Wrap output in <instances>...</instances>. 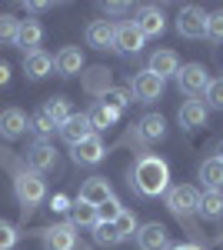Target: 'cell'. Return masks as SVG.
Listing matches in <instances>:
<instances>
[{
	"mask_svg": "<svg viewBox=\"0 0 223 250\" xmlns=\"http://www.w3.org/2000/svg\"><path fill=\"white\" fill-rule=\"evenodd\" d=\"M197 213H203V217H210V220L223 217V190L200 193V207H197Z\"/></svg>",
	"mask_w": 223,
	"mask_h": 250,
	"instance_id": "cell-28",
	"label": "cell"
},
{
	"mask_svg": "<svg viewBox=\"0 0 223 250\" xmlns=\"http://www.w3.org/2000/svg\"><path fill=\"white\" fill-rule=\"evenodd\" d=\"M54 127H57V124H54V120H50L47 114H43V110H40V114L34 117V130H37V134L47 137V134H54Z\"/></svg>",
	"mask_w": 223,
	"mask_h": 250,
	"instance_id": "cell-37",
	"label": "cell"
},
{
	"mask_svg": "<svg viewBox=\"0 0 223 250\" xmlns=\"http://www.w3.org/2000/svg\"><path fill=\"white\" fill-rule=\"evenodd\" d=\"M163 134H167L163 114H147L140 120V137H143V140H163Z\"/></svg>",
	"mask_w": 223,
	"mask_h": 250,
	"instance_id": "cell-27",
	"label": "cell"
},
{
	"mask_svg": "<svg viewBox=\"0 0 223 250\" xmlns=\"http://www.w3.org/2000/svg\"><path fill=\"white\" fill-rule=\"evenodd\" d=\"M113 34H117V27L110 20H93L87 27V43L93 50H107V47H113Z\"/></svg>",
	"mask_w": 223,
	"mask_h": 250,
	"instance_id": "cell-18",
	"label": "cell"
},
{
	"mask_svg": "<svg viewBox=\"0 0 223 250\" xmlns=\"http://www.w3.org/2000/svg\"><path fill=\"white\" fill-rule=\"evenodd\" d=\"M206 40H223V10L206 14Z\"/></svg>",
	"mask_w": 223,
	"mask_h": 250,
	"instance_id": "cell-34",
	"label": "cell"
},
{
	"mask_svg": "<svg viewBox=\"0 0 223 250\" xmlns=\"http://www.w3.org/2000/svg\"><path fill=\"white\" fill-rule=\"evenodd\" d=\"M143 34H140V27L127 20V23H117V34H113V50H120V54H140L143 50Z\"/></svg>",
	"mask_w": 223,
	"mask_h": 250,
	"instance_id": "cell-6",
	"label": "cell"
},
{
	"mask_svg": "<svg viewBox=\"0 0 223 250\" xmlns=\"http://www.w3.org/2000/svg\"><path fill=\"white\" fill-rule=\"evenodd\" d=\"M93 134V127H90V120H87V114H74L63 127H60V137L74 147V144H80V140H87V137Z\"/></svg>",
	"mask_w": 223,
	"mask_h": 250,
	"instance_id": "cell-19",
	"label": "cell"
},
{
	"mask_svg": "<svg viewBox=\"0 0 223 250\" xmlns=\"http://www.w3.org/2000/svg\"><path fill=\"white\" fill-rule=\"evenodd\" d=\"M50 210L54 213H70V200H67L63 193H57L54 200H50Z\"/></svg>",
	"mask_w": 223,
	"mask_h": 250,
	"instance_id": "cell-38",
	"label": "cell"
},
{
	"mask_svg": "<svg viewBox=\"0 0 223 250\" xmlns=\"http://www.w3.org/2000/svg\"><path fill=\"white\" fill-rule=\"evenodd\" d=\"M23 7H27V10H30V14H34V10H47V7H50V3H23Z\"/></svg>",
	"mask_w": 223,
	"mask_h": 250,
	"instance_id": "cell-41",
	"label": "cell"
},
{
	"mask_svg": "<svg viewBox=\"0 0 223 250\" xmlns=\"http://www.w3.org/2000/svg\"><path fill=\"white\" fill-rule=\"evenodd\" d=\"M177 83H180V90L186 97H197L206 90V83H210V74H206L203 63H186L177 70Z\"/></svg>",
	"mask_w": 223,
	"mask_h": 250,
	"instance_id": "cell-5",
	"label": "cell"
},
{
	"mask_svg": "<svg viewBox=\"0 0 223 250\" xmlns=\"http://www.w3.org/2000/svg\"><path fill=\"white\" fill-rule=\"evenodd\" d=\"M80 83H83V90L90 97H103L107 90L113 87V74L107 70V67H83V74H80Z\"/></svg>",
	"mask_w": 223,
	"mask_h": 250,
	"instance_id": "cell-8",
	"label": "cell"
},
{
	"mask_svg": "<svg viewBox=\"0 0 223 250\" xmlns=\"http://www.w3.org/2000/svg\"><path fill=\"white\" fill-rule=\"evenodd\" d=\"M130 100H133V90H123V87H110L107 94L100 97V104L107 107V110H113V114L120 117L127 107H130Z\"/></svg>",
	"mask_w": 223,
	"mask_h": 250,
	"instance_id": "cell-23",
	"label": "cell"
},
{
	"mask_svg": "<svg viewBox=\"0 0 223 250\" xmlns=\"http://www.w3.org/2000/svg\"><path fill=\"white\" fill-rule=\"evenodd\" d=\"M17 27H20L17 17L0 14V43H17Z\"/></svg>",
	"mask_w": 223,
	"mask_h": 250,
	"instance_id": "cell-32",
	"label": "cell"
},
{
	"mask_svg": "<svg viewBox=\"0 0 223 250\" xmlns=\"http://www.w3.org/2000/svg\"><path fill=\"white\" fill-rule=\"evenodd\" d=\"M133 23L140 27L143 37H160V34L167 30V20H163V10H160V7H143Z\"/></svg>",
	"mask_w": 223,
	"mask_h": 250,
	"instance_id": "cell-15",
	"label": "cell"
},
{
	"mask_svg": "<svg viewBox=\"0 0 223 250\" xmlns=\"http://www.w3.org/2000/svg\"><path fill=\"white\" fill-rule=\"evenodd\" d=\"M177 30H180V37H206V10L203 7H183L180 14H177Z\"/></svg>",
	"mask_w": 223,
	"mask_h": 250,
	"instance_id": "cell-4",
	"label": "cell"
},
{
	"mask_svg": "<svg viewBox=\"0 0 223 250\" xmlns=\"http://www.w3.org/2000/svg\"><path fill=\"white\" fill-rule=\"evenodd\" d=\"M43 114L54 120L57 127H63L70 117H74V110H70V104H67V97H50L47 104H43Z\"/></svg>",
	"mask_w": 223,
	"mask_h": 250,
	"instance_id": "cell-26",
	"label": "cell"
},
{
	"mask_svg": "<svg viewBox=\"0 0 223 250\" xmlns=\"http://www.w3.org/2000/svg\"><path fill=\"white\" fill-rule=\"evenodd\" d=\"M213 157H217V160H223V140H217V154H213Z\"/></svg>",
	"mask_w": 223,
	"mask_h": 250,
	"instance_id": "cell-42",
	"label": "cell"
},
{
	"mask_svg": "<svg viewBox=\"0 0 223 250\" xmlns=\"http://www.w3.org/2000/svg\"><path fill=\"white\" fill-rule=\"evenodd\" d=\"M87 120H90L93 130H107V127H113V124H117V114H113V110H107L103 104H93L90 110H87Z\"/></svg>",
	"mask_w": 223,
	"mask_h": 250,
	"instance_id": "cell-29",
	"label": "cell"
},
{
	"mask_svg": "<svg viewBox=\"0 0 223 250\" xmlns=\"http://www.w3.org/2000/svg\"><path fill=\"white\" fill-rule=\"evenodd\" d=\"M120 210H123V207H120V200L113 197V200H107V204H103V207H97V217H100L103 224H113V220H117V213H120Z\"/></svg>",
	"mask_w": 223,
	"mask_h": 250,
	"instance_id": "cell-35",
	"label": "cell"
},
{
	"mask_svg": "<svg viewBox=\"0 0 223 250\" xmlns=\"http://www.w3.org/2000/svg\"><path fill=\"white\" fill-rule=\"evenodd\" d=\"M14 244H17V227L7 224V220H0V250H10Z\"/></svg>",
	"mask_w": 223,
	"mask_h": 250,
	"instance_id": "cell-36",
	"label": "cell"
},
{
	"mask_svg": "<svg viewBox=\"0 0 223 250\" xmlns=\"http://www.w3.org/2000/svg\"><path fill=\"white\" fill-rule=\"evenodd\" d=\"M100 7H103L107 14H127V10H130V3H100Z\"/></svg>",
	"mask_w": 223,
	"mask_h": 250,
	"instance_id": "cell-39",
	"label": "cell"
},
{
	"mask_svg": "<svg viewBox=\"0 0 223 250\" xmlns=\"http://www.w3.org/2000/svg\"><path fill=\"white\" fill-rule=\"evenodd\" d=\"M70 224H74V227H97V224H100L97 207L83 204V200H74V204H70Z\"/></svg>",
	"mask_w": 223,
	"mask_h": 250,
	"instance_id": "cell-24",
	"label": "cell"
},
{
	"mask_svg": "<svg viewBox=\"0 0 223 250\" xmlns=\"http://www.w3.org/2000/svg\"><path fill=\"white\" fill-rule=\"evenodd\" d=\"M77 200H83V204H90V207H103L107 200H113L110 180H107V177H90V180H83Z\"/></svg>",
	"mask_w": 223,
	"mask_h": 250,
	"instance_id": "cell-10",
	"label": "cell"
},
{
	"mask_svg": "<svg viewBox=\"0 0 223 250\" xmlns=\"http://www.w3.org/2000/svg\"><path fill=\"white\" fill-rule=\"evenodd\" d=\"M203 97H206V110H210V107H213V110H223V77L210 80L206 90H203Z\"/></svg>",
	"mask_w": 223,
	"mask_h": 250,
	"instance_id": "cell-31",
	"label": "cell"
},
{
	"mask_svg": "<svg viewBox=\"0 0 223 250\" xmlns=\"http://www.w3.org/2000/svg\"><path fill=\"white\" fill-rule=\"evenodd\" d=\"M167 207L177 213L180 220H186V217H193L197 207H200V193H197V187H190V184H177V187L167 193Z\"/></svg>",
	"mask_w": 223,
	"mask_h": 250,
	"instance_id": "cell-3",
	"label": "cell"
},
{
	"mask_svg": "<svg viewBox=\"0 0 223 250\" xmlns=\"http://www.w3.org/2000/svg\"><path fill=\"white\" fill-rule=\"evenodd\" d=\"M43 247L47 250H74L77 247V227L74 224H57V227H47L40 233Z\"/></svg>",
	"mask_w": 223,
	"mask_h": 250,
	"instance_id": "cell-7",
	"label": "cell"
},
{
	"mask_svg": "<svg viewBox=\"0 0 223 250\" xmlns=\"http://www.w3.org/2000/svg\"><path fill=\"white\" fill-rule=\"evenodd\" d=\"M130 177H133L130 184L143 193V197H160V193L170 187V167H167V160H160V157H153V154L140 157Z\"/></svg>",
	"mask_w": 223,
	"mask_h": 250,
	"instance_id": "cell-1",
	"label": "cell"
},
{
	"mask_svg": "<svg viewBox=\"0 0 223 250\" xmlns=\"http://www.w3.org/2000/svg\"><path fill=\"white\" fill-rule=\"evenodd\" d=\"M103 154H107V147H103V140H100L97 134H90L87 140L74 144V160L77 164H100Z\"/></svg>",
	"mask_w": 223,
	"mask_h": 250,
	"instance_id": "cell-16",
	"label": "cell"
},
{
	"mask_svg": "<svg viewBox=\"0 0 223 250\" xmlns=\"http://www.w3.org/2000/svg\"><path fill=\"white\" fill-rule=\"evenodd\" d=\"M113 227H117V233L120 237H130V233H137V217H133V210H123L117 213V220H113Z\"/></svg>",
	"mask_w": 223,
	"mask_h": 250,
	"instance_id": "cell-33",
	"label": "cell"
},
{
	"mask_svg": "<svg viewBox=\"0 0 223 250\" xmlns=\"http://www.w3.org/2000/svg\"><path fill=\"white\" fill-rule=\"evenodd\" d=\"M50 70H54V57H50L47 50L37 47V50H27V54H23V74H27L30 80L47 77Z\"/></svg>",
	"mask_w": 223,
	"mask_h": 250,
	"instance_id": "cell-14",
	"label": "cell"
},
{
	"mask_svg": "<svg viewBox=\"0 0 223 250\" xmlns=\"http://www.w3.org/2000/svg\"><path fill=\"white\" fill-rule=\"evenodd\" d=\"M173 250H200L197 244H180V247H173Z\"/></svg>",
	"mask_w": 223,
	"mask_h": 250,
	"instance_id": "cell-43",
	"label": "cell"
},
{
	"mask_svg": "<svg viewBox=\"0 0 223 250\" xmlns=\"http://www.w3.org/2000/svg\"><path fill=\"white\" fill-rule=\"evenodd\" d=\"M54 70L60 77H77V74H83V54H80V47H63L54 57Z\"/></svg>",
	"mask_w": 223,
	"mask_h": 250,
	"instance_id": "cell-13",
	"label": "cell"
},
{
	"mask_svg": "<svg viewBox=\"0 0 223 250\" xmlns=\"http://www.w3.org/2000/svg\"><path fill=\"white\" fill-rule=\"evenodd\" d=\"M150 74H157L160 80H167V77H177V70H180V57L173 54V50H157L153 57H150V67H147Z\"/></svg>",
	"mask_w": 223,
	"mask_h": 250,
	"instance_id": "cell-17",
	"label": "cell"
},
{
	"mask_svg": "<svg viewBox=\"0 0 223 250\" xmlns=\"http://www.w3.org/2000/svg\"><path fill=\"white\" fill-rule=\"evenodd\" d=\"M23 130H27V114L17 110V107H7L0 114V134L7 137V140H17Z\"/></svg>",
	"mask_w": 223,
	"mask_h": 250,
	"instance_id": "cell-20",
	"label": "cell"
},
{
	"mask_svg": "<svg viewBox=\"0 0 223 250\" xmlns=\"http://www.w3.org/2000/svg\"><path fill=\"white\" fill-rule=\"evenodd\" d=\"M7 80H10V67H7V63H3V60H0V87H3V83H7Z\"/></svg>",
	"mask_w": 223,
	"mask_h": 250,
	"instance_id": "cell-40",
	"label": "cell"
},
{
	"mask_svg": "<svg viewBox=\"0 0 223 250\" xmlns=\"http://www.w3.org/2000/svg\"><path fill=\"white\" fill-rule=\"evenodd\" d=\"M14 190H17V200H20V210H23V217L37 207L40 200L47 197V184H43V177L34 170H23L17 173V180H14Z\"/></svg>",
	"mask_w": 223,
	"mask_h": 250,
	"instance_id": "cell-2",
	"label": "cell"
},
{
	"mask_svg": "<svg viewBox=\"0 0 223 250\" xmlns=\"http://www.w3.org/2000/svg\"><path fill=\"white\" fill-rule=\"evenodd\" d=\"M200 180H203L206 190H223V160L206 157L203 164H200Z\"/></svg>",
	"mask_w": 223,
	"mask_h": 250,
	"instance_id": "cell-22",
	"label": "cell"
},
{
	"mask_svg": "<svg viewBox=\"0 0 223 250\" xmlns=\"http://www.w3.org/2000/svg\"><path fill=\"white\" fill-rule=\"evenodd\" d=\"M27 167L34 173H43L47 170H54L57 167V150H54V144H47V140H37L30 150H27Z\"/></svg>",
	"mask_w": 223,
	"mask_h": 250,
	"instance_id": "cell-9",
	"label": "cell"
},
{
	"mask_svg": "<svg viewBox=\"0 0 223 250\" xmlns=\"http://www.w3.org/2000/svg\"><path fill=\"white\" fill-rule=\"evenodd\" d=\"M167 227L163 224H143V227H137V247L140 250H167Z\"/></svg>",
	"mask_w": 223,
	"mask_h": 250,
	"instance_id": "cell-11",
	"label": "cell"
},
{
	"mask_svg": "<svg viewBox=\"0 0 223 250\" xmlns=\"http://www.w3.org/2000/svg\"><path fill=\"white\" fill-rule=\"evenodd\" d=\"M206 104H200V100H186L183 107H180V124H183V130H197V127H203L206 124Z\"/></svg>",
	"mask_w": 223,
	"mask_h": 250,
	"instance_id": "cell-21",
	"label": "cell"
},
{
	"mask_svg": "<svg viewBox=\"0 0 223 250\" xmlns=\"http://www.w3.org/2000/svg\"><path fill=\"white\" fill-rule=\"evenodd\" d=\"M40 40H43V27H40L37 20H20V27H17V43H20V47L37 50Z\"/></svg>",
	"mask_w": 223,
	"mask_h": 250,
	"instance_id": "cell-25",
	"label": "cell"
},
{
	"mask_svg": "<svg viewBox=\"0 0 223 250\" xmlns=\"http://www.w3.org/2000/svg\"><path fill=\"white\" fill-rule=\"evenodd\" d=\"M93 237H97V244H107V247H117V244L123 240V237L117 233V227H113V224H103V220L93 227Z\"/></svg>",
	"mask_w": 223,
	"mask_h": 250,
	"instance_id": "cell-30",
	"label": "cell"
},
{
	"mask_svg": "<svg viewBox=\"0 0 223 250\" xmlns=\"http://www.w3.org/2000/svg\"><path fill=\"white\" fill-rule=\"evenodd\" d=\"M160 94H163V80L157 77V74H150V70H140V74L133 77V97H137V100L150 104V100H157Z\"/></svg>",
	"mask_w": 223,
	"mask_h": 250,
	"instance_id": "cell-12",
	"label": "cell"
}]
</instances>
